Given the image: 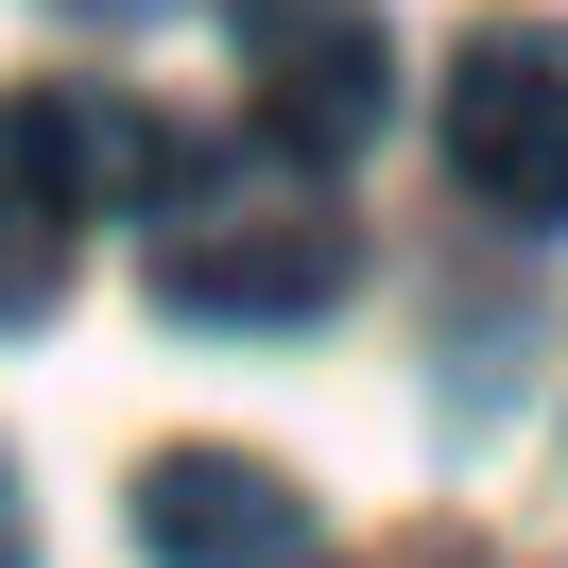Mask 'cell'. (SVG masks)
Returning a JSON list of instances; mask_svg holds the SVG:
<instances>
[{"mask_svg": "<svg viewBox=\"0 0 568 568\" xmlns=\"http://www.w3.org/2000/svg\"><path fill=\"white\" fill-rule=\"evenodd\" d=\"M345 190L311 173V155H190L173 190H155V293L207 327H311L327 293H345Z\"/></svg>", "mask_w": 568, "mask_h": 568, "instance_id": "obj_1", "label": "cell"}, {"mask_svg": "<svg viewBox=\"0 0 568 568\" xmlns=\"http://www.w3.org/2000/svg\"><path fill=\"white\" fill-rule=\"evenodd\" d=\"M448 173L499 224H568V18H483L448 52Z\"/></svg>", "mask_w": 568, "mask_h": 568, "instance_id": "obj_2", "label": "cell"}, {"mask_svg": "<svg viewBox=\"0 0 568 568\" xmlns=\"http://www.w3.org/2000/svg\"><path fill=\"white\" fill-rule=\"evenodd\" d=\"M242 36V121L276 155H362L379 139V104H396V52H379V0H242L224 18Z\"/></svg>", "mask_w": 568, "mask_h": 568, "instance_id": "obj_3", "label": "cell"}, {"mask_svg": "<svg viewBox=\"0 0 568 568\" xmlns=\"http://www.w3.org/2000/svg\"><path fill=\"white\" fill-rule=\"evenodd\" d=\"M139 551L155 568H327V517L242 448H155L139 465Z\"/></svg>", "mask_w": 568, "mask_h": 568, "instance_id": "obj_4", "label": "cell"}, {"mask_svg": "<svg viewBox=\"0 0 568 568\" xmlns=\"http://www.w3.org/2000/svg\"><path fill=\"white\" fill-rule=\"evenodd\" d=\"M70 224H87V190L52 173L36 87H18V104H0V327H36V311H52V276H70Z\"/></svg>", "mask_w": 568, "mask_h": 568, "instance_id": "obj_5", "label": "cell"}, {"mask_svg": "<svg viewBox=\"0 0 568 568\" xmlns=\"http://www.w3.org/2000/svg\"><path fill=\"white\" fill-rule=\"evenodd\" d=\"M0 568H36V499H18V465H0Z\"/></svg>", "mask_w": 568, "mask_h": 568, "instance_id": "obj_6", "label": "cell"}, {"mask_svg": "<svg viewBox=\"0 0 568 568\" xmlns=\"http://www.w3.org/2000/svg\"><path fill=\"white\" fill-rule=\"evenodd\" d=\"M70 18H155V0H70Z\"/></svg>", "mask_w": 568, "mask_h": 568, "instance_id": "obj_7", "label": "cell"}]
</instances>
